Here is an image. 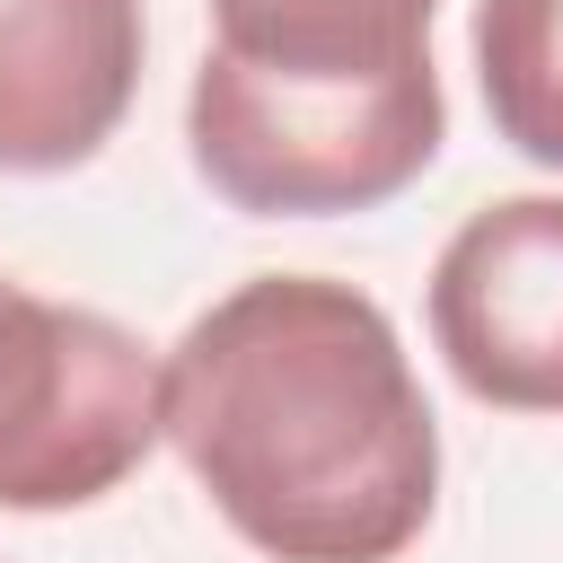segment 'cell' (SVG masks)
Returning a JSON list of instances; mask_svg holds the SVG:
<instances>
[{
  "label": "cell",
  "mask_w": 563,
  "mask_h": 563,
  "mask_svg": "<svg viewBox=\"0 0 563 563\" xmlns=\"http://www.w3.org/2000/svg\"><path fill=\"white\" fill-rule=\"evenodd\" d=\"M158 422L264 563H396L440 501V422L396 317L325 273H255L158 361Z\"/></svg>",
  "instance_id": "6da1fadb"
},
{
  "label": "cell",
  "mask_w": 563,
  "mask_h": 563,
  "mask_svg": "<svg viewBox=\"0 0 563 563\" xmlns=\"http://www.w3.org/2000/svg\"><path fill=\"white\" fill-rule=\"evenodd\" d=\"M440 132H449L440 70L387 88H299V79H246L202 53L185 88V150L202 185L255 220L378 211L440 158Z\"/></svg>",
  "instance_id": "7a4b0ae2"
},
{
  "label": "cell",
  "mask_w": 563,
  "mask_h": 563,
  "mask_svg": "<svg viewBox=\"0 0 563 563\" xmlns=\"http://www.w3.org/2000/svg\"><path fill=\"white\" fill-rule=\"evenodd\" d=\"M158 440V352L106 308L0 282V510H88Z\"/></svg>",
  "instance_id": "3957f363"
},
{
  "label": "cell",
  "mask_w": 563,
  "mask_h": 563,
  "mask_svg": "<svg viewBox=\"0 0 563 563\" xmlns=\"http://www.w3.org/2000/svg\"><path fill=\"white\" fill-rule=\"evenodd\" d=\"M431 352L475 405L563 413V194H501L431 264Z\"/></svg>",
  "instance_id": "277c9868"
},
{
  "label": "cell",
  "mask_w": 563,
  "mask_h": 563,
  "mask_svg": "<svg viewBox=\"0 0 563 563\" xmlns=\"http://www.w3.org/2000/svg\"><path fill=\"white\" fill-rule=\"evenodd\" d=\"M141 88V0H0V176H62Z\"/></svg>",
  "instance_id": "5b68a950"
},
{
  "label": "cell",
  "mask_w": 563,
  "mask_h": 563,
  "mask_svg": "<svg viewBox=\"0 0 563 563\" xmlns=\"http://www.w3.org/2000/svg\"><path fill=\"white\" fill-rule=\"evenodd\" d=\"M440 0H211V62L299 88H387L431 70Z\"/></svg>",
  "instance_id": "8992f818"
},
{
  "label": "cell",
  "mask_w": 563,
  "mask_h": 563,
  "mask_svg": "<svg viewBox=\"0 0 563 563\" xmlns=\"http://www.w3.org/2000/svg\"><path fill=\"white\" fill-rule=\"evenodd\" d=\"M475 79L493 132L563 167V0H475Z\"/></svg>",
  "instance_id": "52a82bcc"
}]
</instances>
